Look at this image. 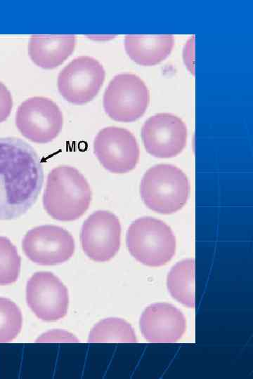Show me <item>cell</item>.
I'll return each instance as SVG.
<instances>
[{"label": "cell", "instance_id": "cell-1", "mask_svg": "<svg viewBox=\"0 0 253 379\" xmlns=\"http://www.w3.org/2000/svg\"><path fill=\"white\" fill-rule=\"evenodd\" d=\"M43 182V167L34 149L19 138H0V220L25 214Z\"/></svg>", "mask_w": 253, "mask_h": 379}, {"label": "cell", "instance_id": "cell-2", "mask_svg": "<svg viewBox=\"0 0 253 379\" xmlns=\"http://www.w3.org/2000/svg\"><path fill=\"white\" fill-rule=\"evenodd\" d=\"M91 200L89 185L77 168L60 166L48 173L43 205L53 218L61 221L77 220L89 208Z\"/></svg>", "mask_w": 253, "mask_h": 379}, {"label": "cell", "instance_id": "cell-3", "mask_svg": "<svg viewBox=\"0 0 253 379\" xmlns=\"http://www.w3.org/2000/svg\"><path fill=\"white\" fill-rule=\"evenodd\" d=\"M141 197L150 209L169 214L181 209L189 194V183L185 173L170 164H158L144 174L140 186Z\"/></svg>", "mask_w": 253, "mask_h": 379}, {"label": "cell", "instance_id": "cell-4", "mask_svg": "<svg viewBox=\"0 0 253 379\" xmlns=\"http://www.w3.org/2000/svg\"><path fill=\"white\" fill-rule=\"evenodd\" d=\"M126 240L131 255L148 266L167 264L176 251V239L171 228L151 217L134 221L127 230Z\"/></svg>", "mask_w": 253, "mask_h": 379}, {"label": "cell", "instance_id": "cell-5", "mask_svg": "<svg viewBox=\"0 0 253 379\" xmlns=\"http://www.w3.org/2000/svg\"><path fill=\"white\" fill-rule=\"evenodd\" d=\"M149 101V91L140 77L134 74H119L105 91L103 107L113 120L132 122L143 115Z\"/></svg>", "mask_w": 253, "mask_h": 379}, {"label": "cell", "instance_id": "cell-6", "mask_svg": "<svg viewBox=\"0 0 253 379\" xmlns=\"http://www.w3.org/2000/svg\"><path fill=\"white\" fill-rule=\"evenodd\" d=\"M15 124L22 135L37 143H47L60 133L63 114L51 99L32 97L20 104L16 112Z\"/></svg>", "mask_w": 253, "mask_h": 379}, {"label": "cell", "instance_id": "cell-7", "mask_svg": "<svg viewBox=\"0 0 253 379\" xmlns=\"http://www.w3.org/2000/svg\"><path fill=\"white\" fill-rule=\"evenodd\" d=\"M105 75V70L98 60L89 56H80L61 70L58 77V88L69 102L83 105L98 94Z\"/></svg>", "mask_w": 253, "mask_h": 379}, {"label": "cell", "instance_id": "cell-8", "mask_svg": "<svg viewBox=\"0 0 253 379\" xmlns=\"http://www.w3.org/2000/svg\"><path fill=\"white\" fill-rule=\"evenodd\" d=\"M22 246L26 256L41 265H53L69 260L74 252V241L69 232L55 225H41L28 231Z\"/></svg>", "mask_w": 253, "mask_h": 379}, {"label": "cell", "instance_id": "cell-9", "mask_svg": "<svg viewBox=\"0 0 253 379\" xmlns=\"http://www.w3.org/2000/svg\"><path fill=\"white\" fill-rule=\"evenodd\" d=\"M93 151L102 166L114 173L131 171L139 160L136 138L122 128L109 126L100 130L94 139Z\"/></svg>", "mask_w": 253, "mask_h": 379}, {"label": "cell", "instance_id": "cell-10", "mask_svg": "<svg viewBox=\"0 0 253 379\" xmlns=\"http://www.w3.org/2000/svg\"><path fill=\"white\" fill-rule=\"evenodd\" d=\"M120 235L118 218L110 211H97L82 225L80 234L82 249L94 261H108L119 249Z\"/></svg>", "mask_w": 253, "mask_h": 379}, {"label": "cell", "instance_id": "cell-11", "mask_svg": "<svg viewBox=\"0 0 253 379\" xmlns=\"http://www.w3.org/2000/svg\"><path fill=\"white\" fill-rule=\"evenodd\" d=\"M146 151L158 158H171L180 154L187 141V128L178 117L160 113L150 117L141 129Z\"/></svg>", "mask_w": 253, "mask_h": 379}, {"label": "cell", "instance_id": "cell-12", "mask_svg": "<svg viewBox=\"0 0 253 379\" xmlns=\"http://www.w3.org/2000/svg\"><path fill=\"white\" fill-rule=\"evenodd\" d=\"M26 300L37 317L44 321L63 318L68 307V293L65 285L53 274H34L26 286Z\"/></svg>", "mask_w": 253, "mask_h": 379}, {"label": "cell", "instance_id": "cell-13", "mask_svg": "<svg viewBox=\"0 0 253 379\" xmlns=\"http://www.w3.org/2000/svg\"><path fill=\"white\" fill-rule=\"evenodd\" d=\"M186 324L183 313L168 303L149 305L140 319L142 335L151 343L176 342L183 335Z\"/></svg>", "mask_w": 253, "mask_h": 379}, {"label": "cell", "instance_id": "cell-14", "mask_svg": "<svg viewBox=\"0 0 253 379\" xmlns=\"http://www.w3.org/2000/svg\"><path fill=\"white\" fill-rule=\"evenodd\" d=\"M73 34H34L28 52L32 62L44 69H53L62 64L74 51Z\"/></svg>", "mask_w": 253, "mask_h": 379}, {"label": "cell", "instance_id": "cell-15", "mask_svg": "<svg viewBox=\"0 0 253 379\" xmlns=\"http://www.w3.org/2000/svg\"><path fill=\"white\" fill-rule=\"evenodd\" d=\"M174 45L171 34H128L124 48L129 57L143 66L155 65L165 60Z\"/></svg>", "mask_w": 253, "mask_h": 379}, {"label": "cell", "instance_id": "cell-16", "mask_svg": "<svg viewBox=\"0 0 253 379\" xmlns=\"http://www.w3.org/2000/svg\"><path fill=\"white\" fill-rule=\"evenodd\" d=\"M171 295L183 305L194 307L195 262L186 259L177 262L170 270L167 279Z\"/></svg>", "mask_w": 253, "mask_h": 379}, {"label": "cell", "instance_id": "cell-17", "mask_svg": "<svg viewBox=\"0 0 253 379\" xmlns=\"http://www.w3.org/2000/svg\"><path fill=\"white\" fill-rule=\"evenodd\" d=\"M89 342L132 343L136 342L131 326L118 318H108L98 322L89 333Z\"/></svg>", "mask_w": 253, "mask_h": 379}, {"label": "cell", "instance_id": "cell-18", "mask_svg": "<svg viewBox=\"0 0 253 379\" xmlns=\"http://www.w3.org/2000/svg\"><path fill=\"white\" fill-rule=\"evenodd\" d=\"M22 314L11 300L0 297V343L13 340L22 328Z\"/></svg>", "mask_w": 253, "mask_h": 379}, {"label": "cell", "instance_id": "cell-19", "mask_svg": "<svg viewBox=\"0 0 253 379\" xmlns=\"http://www.w3.org/2000/svg\"><path fill=\"white\" fill-rule=\"evenodd\" d=\"M20 271V257L15 246L5 237H0V285L14 283Z\"/></svg>", "mask_w": 253, "mask_h": 379}, {"label": "cell", "instance_id": "cell-20", "mask_svg": "<svg viewBox=\"0 0 253 379\" xmlns=\"http://www.w3.org/2000/svg\"><path fill=\"white\" fill-rule=\"evenodd\" d=\"M13 107V100L10 91L0 82V123L9 116Z\"/></svg>", "mask_w": 253, "mask_h": 379}]
</instances>
